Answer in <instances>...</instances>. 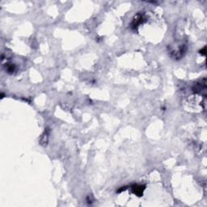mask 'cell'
<instances>
[{"mask_svg": "<svg viewBox=\"0 0 207 207\" xmlns=\"http://www.w3.org/2000/svg\"><path fill=\"white\" fill-rule=\"evenodd\" d=\"M144 189H145V186L143 185H138V184H134L132 186V192L138 196H142L143 193Z\"/></svg>", "mask_w": 207, "mask_h": 207, "instance_id": "6da1fadb", "label": "cell"}, {"mask_svg": "<svg viewBox=\"0 0 207 207\" xmlns=\"http://www.w3.org/2000/svg\"><path fill=\"white\" fill-rule=\"evenodd\" d=\"M143 20L144 18L143 15H141V14L137 15V16H135V18L133 20V26H134V27H138V25L141 24V23L143 21Z\"/></svg>", "mask_w": 207, "mask_h": 207, "instance_id": "7a4b0ae2", "label": "cell"}]
</instances>
